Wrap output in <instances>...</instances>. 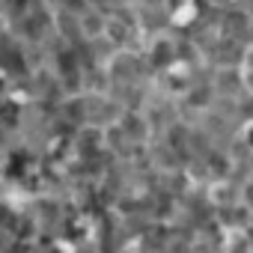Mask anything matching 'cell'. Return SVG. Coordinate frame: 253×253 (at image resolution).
<instances>
[{
	"instance_id": "obj_1",
	"label": "cell",
	"mask_w": 253,
	"mask_h": 253,
	"mask_svg": "<svg viewBox=\"0 0 253 253\" xmlns=\"http://www.w3.org/2000/svg\"><path fill=\"white\" fill-rule=\"evenodd\" d=\"M101 27H104V24H101V21L95 18V12H89V15L84 18V30H89V33H98Z\"/></svg>"
}]
</instances>
